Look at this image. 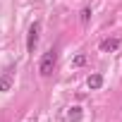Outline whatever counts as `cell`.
Returning <instances> with one entry per match:
<instances>
[{"mask_svg":"<svg viewBox=\"0 0 122 122\" xmlns=\"http://www.w3.org/2000/svg\"><path fill=\"white\" fill-rule=\"evenodd\" d=\"M55 60H57V55H55V50H48L43 57H41V65H38V72L43 74V77H48L50 72H53V67H55Z\"/></svg>","mask_w":122,"mask_h":122,"instance_id":"6da1fadb","label":"cell"},{"mask_svg":"<svg viewBox=\"0 0 122 122\" xmlns=\"http://www.w3.org/2000/svg\"><path fill=\"white\" fill-rule=\"evenodd\" d=\"M38 34H41V24H38V22H34V24L29 26V36H26V50H29V53H34V50H36Z\"/></svg>","mask_w":122,"mask_h":122,"instance_id":"7a4b0ae2","label":"cell"},{"mask_svg":"<svg viewBox=\"0 0 122 122\" xmlns=\"http://www.w3.org/2000/svg\"><path fill=\"white\" fill-rule=\"evenodd\" d=\"M117 46H120V38H105L101 43V50L103 53H110V50H117Z\"/></svg>","mask_w":122,"mask_h":122,"instance_id":"3957f363","label":"cell"},{"mask_svg":"<svg viewBox=\"0 0 122 122\" xmlns=\"http://www.w3.org/2000/svg\"><path fill=\"white\" fill-rule=\"evenodd\" d=\"M86 84H89V89H91V91H96V89H101V86H103V77H101V74H91Z\"/></svg>","mask_w":122,"mask_h":122,"instance_id":"277c9868","label":"cell"},{"mask_svg":"<svg viewBox=\"0 0 122 122\" xmlns=\"http://www.w3.org/2000/svg\"><path fill=\"white\" fill-rule=\"evenodd\" d=\"M67 117H70V122H79L81 120V108H72L67 112Z\"/></svg>","mask_w":122,"mask_h":122,"instance_id":"5b68a950","label":"cell"},{"mask_svg":"<svg viewBox=\"0 0 122 122\" xmlns=\"http://www.w3.org/2000/svg\"><path fill=\"white\" fill-rule=\"evenodd\" d=\"M81 65H86V55L84 53L74 55V60H72V67H81Z\"/></svg>","mask_w":122,"mask_h":122,"instance_id":"8992f818","label":"cell"},{"mask_svg":"<svg viewBox=\"0 0 122 122\" xmlns=\"http://www.w3.org/2000/svg\"><path fill=\"white\" fill-rule=\"evenodd\" d=\"M12 89V79L10 77H0V91H10Z\"/></svg>","mask_w":122,"mask_h":122,"instance_id":"52a82bcc","label":"cell"},{"mask_svg":"<svg viewBox=\"0 0 122 122\" xmlns=\"http://www.w3.org/2000/svg\"><path fill=\"white\" fill-rule=\"evenodd\" d=\"M89 19H91V7H84L81 10V24H89Z\"/></svg>","mask_w":122,"mask_h":122,"instance_id":"ba28073f","label":"cell"}]
</instances>
